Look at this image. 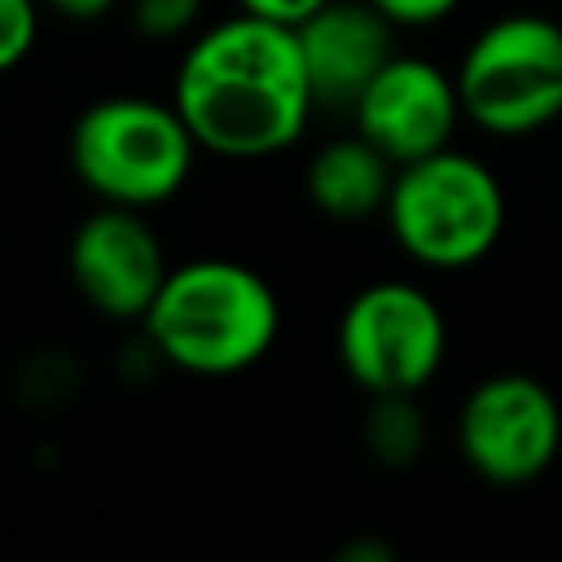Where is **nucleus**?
I'll list each match as a JSON object with an SVG mask.
<instances>
[{
  "label": "nucleus",
  "instance_id": "nucleus-1",
  "mask_svg": "<svg viewBox=\"0 0 562 562\" xmlns=\"http://www.w3.org/2000/svg\"><path fill=\"white\" fill-rule=\"evenodd\" d=\"M171 105L198 149L233 162L290 149L316 110L294 26L233 13L198 31L180 57Z\"/></svg>",
  "mask_w": 562,
  "mask_h": 562
},
{
  "label": "nucleus",
  "instance_id": "nucleus-2",
  "mask_svg": "<svg viewBox=\"0 0 562 562\" xmlns=\"http://www.w3.org/2000/svg\"><path fill=\"white\" fill-rule=\"evenodd\" d=\"M140 325L167 364L198 378H228L272 351L281 303L277 290L237 259H189L167 268Z\"/></svg>",
  "mask_w": 562,
  "mask_h": 562
},
{
  "label": "nucleus",
  "instance_id": "nucleus-3",
  "mask_svg": "<svg viewBox=\"0 0 562 562\" xmlns=\"http://www.w3.org/2000/svg\"><path fill=\"white\" fill-rule=\"evenodd\" d=\"M505 189L496 171L452 145L400 162L386 193V228L395 246L435 272L487 259L505 233Z\"/></svg>",
  "mask_w": 562,
  "mask_h": 562
},
{
  "label": "nucleus",
  "instance_id": "nucleus-4",
  "mask_svg": "<svg viewBox=\"0 0 562 562\" xmlns=\"http://www.w3.org/2000/svg\"><path fill=\"white\" fill-rule=\"evenodd\" d=\"M198 140L171 101L105 97L70 127V167L101 202L158 206L184 189Z\"/></svg>",
  "mask_w": 562,
  "mask_h": 562
},
{
  "label": "nucleus",
  "instance_id": "nucleus-5",
  "mask_svg": "<svg viewBox=\"0 0 562 562\" xmlns=\"http://www.w3.org/2000/svg\"><path fill=\"white\" fill-rule=\"evenodd\" d=\"M461 114L487 136H531L562 114V22L505 13L457 61Z\"/></svg>",
  "mask_w": 562,
  "mask_h": 562
},
{
  "label": "nucleus",
  "instance_id": "nucleus-6",
  "mask_svg": "<svg viewBox=\"0 0 562 562\" xmlns=\"http://www.w3.org/2000/svg\"><path fill=\"white\" fill-rule=\"evenodd\" d=\"M334 351L364 395H417L443 364L448 321L413 281H373L338 316Z\"/></svg>",
  "mask_w": 562,
  "mask_h": 562
},
{
  "label": "nucleus",
  "instance_id": "nucleus-7",
  "mask_svg": "<svg viewBox=\"0 0 562 562\" xmlns=\"http://www.w3.org/2000/svg\"><path fill=\"white\" fill-rule=\"evenodd\" d=\"M457 448L492 487L536 483L562 448V404L531 373H492L457 408Z\"/></svg>",
  "mask_w": 562,
  "mask_h": 562
},
{
  "label": "nucleus",
  "instance_id": "nucleus-8",
  "mask_svg": "<svg viewBox=\"0 0 562 562\" xmlns=\"http://www.w3.org/2000/svg\"><path fill=\"white\" fill-rule=\"evenodd\" d=\"M457 79L430 57L395 53L351 101L356 132L378 145L395 167L452 145L461 123Z\"/></svg>",
  "mask_w": 562,
  "mask_h": 562
},
{
  "label": "nucleus",
  "instance_id": "nucleus-9",
  "mask_svg": "<svg viewBox=\"0 0 562 562\" xmlns=\"http://www.w3.org/2000/svg\"><path fill=\"white\" fill-rule=\"evenodd\" d=\"M66 263L75 290L110 321H140L167 277L154 228L140 220L136 206L114 202H105L75 228Z\"/></svg>",
  "mask_w": 562,
  "mask_h": 562
},
{
  "label": "nucleus",
  "instance_id": "nucleus-10",
  "mask_svg": "<svg viewBox=\"0 0 562 562\" xmlns=\"http://www.w3.org/2000/svg\"><path fill=\"white\" fill-rule=\"evenodd\" d=\"M312 97L329 110H351L364 83L395 57V22L369 0H329L294 26Z\"/></svg>",
  "mask_w": 562,
  "mask_h": 562
},
{
  "label": "nucleus",
  "instance_id": "nucleus-11",
  "mask_svg": "<svg viewBox=\"0 0 562 562\" xmlns=\"http://www.w3.org/2000/svg\"><path fill=\"white\" fill-rule=\"evenodd\" d=\"M391 180H395V162L378 145H369L360 132H351V136L325 140L307 158L303 193L325 220L360 224V220L382 215Z\"/></svg>",
  "mask_w": 562,
  "mask_h": 562
},
{
  "label": "nucleus",
  "instance_id": "nucleus-12",
  "mask_svg": "<svg viewBox=\"0 0 562 562\" xmlns=\"http://www.w3.org/2000/svg\"><path fill=\"white\" fill-rule=\"evenodd\" d=\"M364 448L386 470L413 465L426 448V413L417 408V395H369Z\"/></svg>",
  "mask_w": 562,
  "mask_h": 562
},
{
  "label": "nucleus",
  "instance_id": "nucleus-13",
  "mask_svg": "<svg viewBox=\"0 0 562 562\" xmlns=\"http://www.w3.org/2000/svg\"><path fill=\"white\" fill-rule=\"evenodd\" d=\"M198 18H202V0H132V26L154 44L189 35Z\"/></svg>",
  "mask_w": 562,
  "mask_h": 562
},
{
  "label": "nucleus",
  "instance_id": "nucleus-14",
  "mask_svg": "<svg viewBox=\"0 0 562 562\" xmlns=\"http://www.w3.org/2000/svg\"><path fill=\"white\" fill-rule=\"evenodd\" d=\"M35 44V0H0V70L18 66Z\"/></svg>",
  "mask_w": 562,
  "mask_h": 562
},
{
  "label": "nucleus",
  "instance_id": "nucleus-15",
  "mask_svg": "<svg viewBox=\"0 0 562 562\" xmlns=\"http://www.w3.org/2000/svg\"><path fill=\"white\" fill-rule=\"evenodd\" d=\"M386 22L395 26H435L443 22L461 0H369Z\"/></svg>",
  "mask_w": 562,
  "mask_h": 562
},
{
  "label": "nucleus",
  "instance_id": "nucleus-16",
  "mask_svg": "<svg viewBox=\"0 0 562 562\" xmlns=\"http://www.w3.org/2000/svg\"><path fill=\"white\" fill-rule=\"evenodd\" d=\"M321 4H329V0H237L241 13L268 18V22H281V26H299V22L312 18Z\"/></svg>",
  "mask_w": 562,
  "mask_h": 562
},
{
  "label": "nucleus",
  "instance_id": "nucleus-17",
  "mask_svg": "<svg viewBox=\"0 0 562 562\" xmlns=\"http://www.w3.org/2000/svg\"><path fill=\"white\" fill-rule=\"evenodd\" d=\"M61 18H79V22H88V18H101V13H110L119 0H48Z\"/></svg>",
  "mask_w": 562,
  "mask_h": 562
},
{
  "label": "nucleus",
  "instance_id": "nucleus-18",
  "mask_svg": "<svg viewBox=\"0 0 562 562\" xmlns=\"http://www.w3.org/2000/svg\"><path fill=\"white\" fill-rule=\"evenodd\" d=\"M342 558H347V562H391V558H395V549H391V544L356 540V544H347V549H342Z\"/></svg>",
  "mask_w": 562,
  "mask_h": 562
},
{
  "label": "nucleus",
  "instance_id": "nucleus-19",
  "mask_svg": "<svg viewBox=\"0 0 562 562\" xmlns=\"http://www.w3.org/2000/svg\"><path fill=\"white\" fill-rule=\"evenodd\" d=\"M558 22H562V13H558Z\"/></svg>",
  "mask_w": 562,
  "mask_h": 562
}]
</instances>
